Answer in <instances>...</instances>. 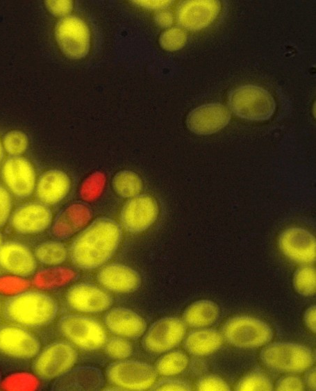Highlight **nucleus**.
Returning <instances> with one entry per match:
<instances>
[{
    "label": "nucleus",
    "mask_w": 316,
    "mask_h": 391,
    "mask_svg": "<svg viewBox=\"0 0 316 391\" xmlns=\"http://www.w3.org/2000/svg\"><path fill=\"white\" fill-rule=\"evenodd\" d=\"M122 235V228L115 221L97 217L72 241L69 250L72 263L83 270L103 266L117 252Z\"/></svg>",
    "instance_id": "obj_1"
},
{
    "label": "nucleus",
    "mask_w": 316,
    "mask_h": 391,
    "mask_svg": "<svg viewBox=\"0 0 316 391\" xmlns=\"http://www.w3.org/2000/svg\"><path fill=\"white\" fill-rule=\"evenodd\" d=\"M59 310L57 301L40 291L25 290L11 295L5 301L4 318L25 328H38L51 324Z\"/></svg>",
    "instance_id": "obj_2"
},
{
    "label": "nucleus",
    "mask_w": 316,
    "mask_h": 391,
    "mask_svg": "<svg viewBox=\"0 0 316 391\" xmlns=\"http://www.w3.org/2000/svg\"><path fill=\"white\" fill-rule=\"evenodd\" d=\"M259 358L269 369L287 374L302 373L315 362L310 348L292 342H269L261 349Z\"/></svg>",
    "instance_id": "obj_3"
},
{
    "label": "nucleus",
    "mask_w": 316,
    "mask_h": 391,
    "mask_svg": "<svg viewBox=\"0 0 316 391\" xmlns=\"http://www.w3.org/2000/svg\"><path fill=\"white\" fill-rule=\"evenodd\" d=\"M228 103L231 111L238 117L252 122L269 119L276 110L272 95L262 87L242 85L231 90Z\"/></svg>",
    "instance_id": "obj_4"
},
{
    "label": "nucleus",
    "mask_w": 316,
    "mask_h": 391,
    "mask_svg": "<svg viewBox=\"0 0 316 391\" xmlns=\"http://www.w3.org/2000/svg\"><path fill=\"white\" fill-rule=\"evenodd\" d=\"M220 332L228 344L240 349L260 347L274 338L273 329L266 322L249 315L228 317Z\"/></svg>",
    "instance_id": "obj_5"
},
{
    "label": "nucleus",
    "mask_w": 316,
    "mask_h": 391,
    "mask_svg": "<svg viewBox=\"0 0 316 391\" xmlns=\"http://www.w3.org/2000/svg\"><path fill=\"white\" fill-rule=\"evenodd\" d=\"M58 329L71 343L85 351L99 349L108 339L104 327L98 320L81 314L62 316L58 322Z\"/></svg>",
    "instance_id": "obj_6"
},
{
    "label": "nucleus",
    "mask_w": 316,
    "mask_h": 391,
    "mask_svg": "<svg viewBox=\"0 0 316 391\" xmlns=\"http://www.w3.org/2000/svg\"><path fill=\"white\" fill-rule=\"evenodd\" d=\"M106 376L110 383L121 389L145 390L156 381L158 373L146 362L126 358L110 363Z\"/></svg>",
    "instance_id": "obj_7"
},
{
    "label": "nucleus",
    "mask_w": 316,
    "mask_h": 391,
    "mask_svg": "<svg viewBox=\"0 0 316 391\" xmlns=\"http://www.w3.org/2000/svg\"><path fill=\"white\" fill-rule=\"evenodd\" d=\"M187 327L181 318L163 317L147 328L142 336V346L149 353H163L181 344L187 333Z\"/></svg>",
    "instance_id": "obj_8"
},
{
    "label": "nucleus",
    "mask_w": 316,
    "mask_h": 391,
    "mask_svg": "<svg viewBox=\"0 0 316 391\" xmlns=\"http://www.w3.org/2000/svg\"><path fill=\"white\" fill-rule=\"evenodd\" d=\"M77 359L78 353L71 344L55 342L47 345L35 356L32 369L40 378L51 380L72 369Z\"/></svg>",
    "instance_id": "obj_9"
},
{
    "label": "nucleus",
    "mask_w": 316,
    "mask_h": 391,
    "mask_svg": "<svg viewBox=\"0 0 316 391\" xmlns=\"http://www.w3.org/2000/svg\"><path fill=\"white\" fill-rule=\"evenodd\" d=\"M55 38L60 49L68 58L80 59L89 51V28L83 20L75 15L65 16L58 22Z\"/></svg>",
    "instance_id": "obj_10"
},
{
    "label": "nucleus",
    "mask_w": 316,
    "mask_h": 391,
    "mask_svg": "<svg viewBox=\"0 0 316 391\" xmlns=\"http://www.w3.org/2000/svg\"><path fill=\"white\" fill-rule=\"evenodd\" d=\"M159 206L156 199L148 194L129 198L120 212V221L128 232L138 234L147 231L156 221Z\"/></svg>",
    "instance_id": "obj_11"
},
{
    "label": "nucleus",
    "mask_w": 316,
    "mask_h": 391,
    "mask_svg": "<svg viewBox=\"0 0 316 391\" xmlns=\"http://www.w3.org/2000/svg\"><path fill=\"white\" fill-rule=\"evenodd\" d=\"M0 175L9 191L19 199L29 197L35 190V168L30 160L22 156L6 158L1 165Z\"/></svg>",
    "instance_id": "obj_12"
},
{
    "label": "nucleus",
    "mask_w": 316,
    "mask_h": 391,
    "mask_svg": "<svg viewBox=\"0 0 316 391\" xmlns=\"http://www.w3.org/2000/svg\"><path fill=\"white\" fill-rule=\"evenodd\" d=\"M68 306L78 313L98 314L110 308L113 299L98 285L80 282L70 286L65 293Z\"/></svg>",
    "instance_id": "obj_13"
},
{
    "label": "nucleus",
    "mask_w": 316,
    "mask_h": 391,
    "mask_svg": "<svg viewBox=\"0 0 316 391\" xmlns=\"http://www.w3.org/2000/svg\"><path fill=\"white\" fill-rule=\"evenodd\" d=\"M41 343L37 336L17 324L0 325V353L17 359H30L39 353Z\"/></svg>",
    "instance_id": "obj_14"
},
{
    "label": "nucleus",
    "mask_w": 316,
    "mask_h": 391,
    "mask_svg": "<svg viewBox=\"0 0 316 391\" xmlns=\"http://www.w3.org/2000/svg\"><path fill=\"white\" fill-rule=\"evenodd\" d=\"M231 118L229 109L220 103H208L192 109L185 124L192 133L200 135L214 134L226 126Z\"/></svg>",
    "instance_id": "obj_15"
},
{
    "label": "nucleus",
    "mask_w": 316,
    "mask_h": 391,
    "mask_svg": "<svg viewBox=\"0 0 316 391\" xmlns=\"http://www.w3.org/2000/svg\"><path fill=\"white\" fill-rule=\"evenodd\" d=\"M278 245L282 253L295 263L303 265L315 261V238L303 228L290 227L283 231Z\"/></svg>",
    "instance_id": "obj_16"
},
{
    "label": "nucleus",
    "mask_w": 316,
    "mask_h": 391,
    "mask_svg": "<svg viewBox=\"0 0 316 391\" xmlns=\"http://www.w3.org/2000/svg\"><path fill=\"white\" fill-rule=\"evenodd\" d=\"M53 219L48 206L40 202H28L19 206L10 217V223L17 233L35 235L47 229Z\"/></svg>",
    "instance_id": "obj_17"
},
{
    "label": "nucleus",
    "mask_w": 316,
    "mask_h": 391,
    "mask_svg": "<svg viewBox=\"0 0 316 391\" xmlns=\"http://www.w3.org/2000/svg\"><path fill=\"white\" fill-rule=\"evenodd\" d=\"M220 10L221 3L219 1H184L178 6L176 19L183 28L197 31L211 24Z\"/></svg>",
    "instance_id": "obj_18"
},
{
    "label": "nucleus",
    "mask_w": 316,
    "mask_h": 391,
    "mask_svg": "<svg viewBox=\"0 0 316 391\" xmlns=\"http://www.w3.org/2000/svg\"><path fill=\"white\" fill-rule=\"evenodd\" d=\"M96 278L104 289L119 294L135 292L141 285V277L136 270L118 263L101 266Z\"/></svg>",
    "instance_id": "obj_19"
},
{
    "label": "nucleus",
    "mask_w": 316,
    "mask_h": 391,
    "mask_svg": "<svg viewBox=\"0 0 316 391\" xmlns=\"http://www.w3.org/2000/svg\"><path fill=\"white\" fill-rule=\"evenodd\" d=\"M0 267L8 273L25 278L35 273L37 260L26 245L7 241L0 246Z\"/></svg>",
    "instance_id": "obj_20"
},
{
    "label": "nucleus",
    "mask_w": 316,
    "mask_h": 391,
    "mask_svg": "<svg viewBox=\"0 0 316 391\" xmlns=\"http://www.w3.org/2000/svg\"><path fill=\"white\" fill-rule=\"evenodd\" d=\"M106 328L113 334L128 340H136L143 335L147 325L136 312L125 307H115L106 310L103 316Z\"/></svg>",
    "instance_id": "obj_21"
},
{
    "label": "nucleus",
    "mask_w": 316,
    "mask_h": 391,
    "mask_svg": "<svg viewBox=\"0 0 316 391\" xmlns=\"http://www.w3.org/2000/svg\"><path fill=\"white\" fill-rule=\"evenodd\" d=\"M72 182L63 171L51 169L44 172L37 179L35 194L39 202L47 206L55 205L69 192Z\"/></svg>",
    "instance_id": "obj_22"
},
{
    "label": "nucleus",
    "mask_w": 316,
    "mask_h": 391,
    "mask_svg": "<svg viewBox=\"0 0 316 391\" xmlns=\"http://www.w3.org/2000/svg\"><path fill=\"white\" fill-rule=\"evenodd\" d=\"M223 340L220 331L215 328H195L186 333L183 340V346L189 354L203 357L217 351L221 347Z\"/></svg>",
    "instance_id": "obj_23"
},
{
    "label": "nucleus",
    "mask_w": 316,
    "mask_h": 391,
    "mask_svg": "<svg viewBox=\"0 0 316 391\" xmlns=\"http://www.w3.org/2000/svg\"><path fill=\"white\" fill-rule=\"evenodd\" d=\"M55 383L58 390H98L103 383L101 372L97 367H81L69 370Z\"/></svg>",
    "instance_id": "obj_24"
},
{
    "label": "nucleus",
    "mask_w": 316,
    "mask_h": 391,
    "mask_svg": "<svg viewBox=\"0 0 316 391\" xmlns=\"http://www.w3.org/2000/svg\"><path fill=\"white\" fill-rule=\"evenodd\" d=\"M219 314L220 309L217 303L201 299L192 302L184 309L182 319L190 328H206L217 320Z\"/></svg>",
    "instance_id": "obj_25"
},
{
    "label": "nucleus",
    "mask_w": 316,
    "mask_h": 391,
    "mask_svg": "<svg viewBox=\"0 0 316 391\" xmlns=\"http://www.w3.org/2000/svg\"><path fill=\"white\" fill-rule=\"evenodd\" d=\"M189 365L187 353L181 349H172L161 353L156 360L154 367L163 376H174L182 373Z\"/></svg>",
    "instance_id": "obj_26"
},
{
    "label": "nucleus",
    "mask_w": 316,
    "mask_h": 391,
    "mask_svg": "<svg viewBox=\"0 0 316 391\" xmlns=\"http://www.w3.org/2000/svg\"><path fill=\"white\" fill-rule=\"evenodd\" d=\"M115 192L122 197L131 198L142 190L141 178L135 172L122 170L115 174L112 181Z\"/></svg>",
    "instance_id": "obj_27"
},
{
    "label": "nucleus",
    "mask_w": 316,
    "mask_h": 391,
    "mask_svg": "<svg viewBox=\"0 0 316 391\" xmlns=\"http://www.w3.org/2000/svg\"><path fill=\"white\" fill-rule=\"evenodd\" d=\"M34 255L40 263L56 266L63 263L67 258V250L64 244L57 241H46L38 244Z\"/></svg>",
    "instance_id": "obj_28"
},
{
    "label": "nucleus",
    "mask_w": 316,
    "mask_h": 391,
    "mask_svg": "<svg viewBox=\"0 0 316 391\" xmlns=\"http://www.w3.org/2000/svg\"><path fill=\"white\" fill-rule=\"evenodd\" d=\"M294 290L299 294L310 297L316 290L315 267L309 264H303L294 271L292 276Z\"/></svg>",
    "instance_id": "obj_29"
},
{
    "label": "nucleus",
    "mask_w": 316,
    "mask_h": 391,
    "mask_svg": "<svg viewBox=\"0 0 316 391\" xmlns=\"http://www.w3.org/2000/svg\"><path fill=\"white\" fill-rule=\"evenodd\" d=\"M235 390H273L270 378L259 369L250 371L241 377L235 384Z\"/></svg>",
    "instance_id": "obj_30"
},
{
    "label": "nucleus",
    "mask_w": 316,
    "mask_h": 391,
    "mask_svg": "<svg viewBox=\"0 0 316 391\" xmlns=\"http://www.w3.org/2000/svg\"><path fill=\"white\" fill-rule=\"evenodd\" d=\"M103 347L106 355L115 360L126 359L133 351L131 342L117 335L107 339Z\"/></svg>",
    "instance_id": "obj_31"
},
{
    "label": "nucleus",
    "mask_w": 316,
    "mask_h": 391,
    "mask_svg": "<svg viewBox=\"0 0 316 391\" xmlns=\"http://www.w3.org/2000/svg\"><path fill=\"white\" fill-rule=\"evenodd\" d=\"M28 144V137L19 130L7 132L2 140L3 149L10 156H21L26 150Z\"/></svg>",
    "instance_id": "obj_32"
},
{
    "label": "nucleus",
    "mask_w": 316,
    "mask_h": 391,
    "mask_svg": "<svg viewBox=\"0 0 316 391\" xmlns=\"http://www.w3.org/2000/svg\"><path fill=\"white\" fill-rule=\"evenodd\" d=\"M187 41L185 31L178 27L170 28L163 31L159 38L160 47L166 51H174L184 47Z\"/></svg>",
    "instance_id": "obj_33"
},
{
    "label": "nucleus",
    "mask_w": 316,
    "mask_h": 391,
    "mask_svg": "<svg viewBox=\"0 0 316 391\" xmlns=\"http://www.w3.org/2000/svg\"><path fill=\"white\" fill-rule=\"evenodd\" d=\"M37 386V381L34 376L29 373H16L7 377L2 383V388L12 390H34Z\"/></svg>",
    "instance_id": "obj_34"
},
{
    "label": "nucleus",
    "mask_w": 316,
    "mask_h": 391,
    "mask_svg": "<svg viewBox=\"0 0 316 391\" xmlns=\"http://www.w3.org/2000/svg\"><path fill=\"white\" fill-rule=\"evenodd\" d=\"M105 183V176L101 172L90 175L83 186V197L91 201L97 198L101 193Z\"/></svg>",
    "instance_id": "obj_35"
},
{
    "label": "nucleus",
    "mask_w": 316,
    "mask_h": 391,
    "mask_svg": "<svg viewBox=\"0 0 316 391\" xmlns=\"http://www.w3.org/2000/svg\"><path fill=\"white\" fill-rule=\"evenodd\" d=\"M29 285V282L22 277L17 276L1 277L0 294L14 295L26 290Z\"/></svg>",
    "instance_id": "obj_36"
},
{
    "label": "nucleus",
    "mask_w": 316,
    "mask_h": 391,
    "mask_svg": "<svg viewBox=\"0 0 316 391\" xmlns=\"http://www.w3.org/2000/svg\"><path fill=\"white\" fill-rule=\"evenodd\" d=\"M152 390H192V386L190 381L183 378L165 376L156 381L150 388Z\"/></svg>",
    "instance_id": "obj_37"
},
{
    "label": "nucleus",
    "mask_w": 316,
    "mask_h": 391,
    "mask_svg": "<svg viewBox=\"0 0 316 391\" xmlns=\"http://www.w3.org/2000/svg\"><path fill=\"white\" fill-rule=\"evenodd\" d=\"M197 390H231V387L222 377L215 374L201 376L196 382Z\"/></svg>",
    "instance_id": "obj_38"
},
{
    "label": "nucleus",
    "mask_w": 316,
    "mask_h": 391,
    "mask_svg": "<svg viewBox=\"0 0 316 391\" xmlns=\"http://www.w3.org/2000/svg\"><path fill=\"white\" fill-rule=\"evenodd\" d=\"M274 389L276 390H304L303 380L297 375L289 374L277 379Z\"/></svg>",
    "instance_id": "obj_39"
},
{
    "label": "nucleus",
    "mask_w": 316,
    "mask_h": 391,
    "mask_svg": "<svg viewBox=\"0 0 316 391\" xmlns=\"http://www.w3.org/2000/svg\"><path fill=\"white\" fill-rule=\"evenodd\" d=\"M13 207V199L10 192L0 185V228L10 219Z\"/></svg>",
    "instance_id": "obj_40"
},
{
    "label": "nucleus",
    "mask_w": 316,
    "mask_h": 391,
    "mask_svg": "<svg viewBox=\"0 0 316 391\" xmlns=\"http://www.w3.org/2000/svg\"><path fill=\"white\" fill-rule=\"evenodd\" d=\"M44 5L47 10L57 17H65L73 8L72 1H45Z\"/></svg>",
    "instance_id": "obj_41"
},
{
    "label": "nucleus",
    "mask_w": 316,
    "mask_h": 391,
    "mask_svg": "<svg viewBox=\"0 0 316 391\" xmlns=\"http://www.w3.org/2000/svg\"><path fill=\"white\" fill-rule=\"evenodd\" d=\"M303 320L307 328L313 333H316V307L315 305L308 306L304 311Z\"/></svg>",
    "instance_id": "obj_42"
},
{
    "label": "nucleus",
    "mask_w": 316,
    "mask_h": 391,
    "mask_svg": "<svg viewBox=\"0 0 316 391\" xmlns=\"http://www.w3.org/2000/svg\"><path fill=\"white\" fill-rule=\"evenodd\" d=\"M134 3L144 8L152 10H165L173 3L172 1H133Z\"/></svg>",
    "instance_id": "obj_43"
},
{
    "label": "nucleus",
    "mask_w": 316,
    "mask_h": 391,
    "mask_svg": "<svg viewBox=\"0 0 316 391\" xmlns=\"http://www.w3.org/2000/svg\"><path fill=\"white\" fill-rule=\"evenodd\" d=\"M156 23L163 28L169 27L174 20L172 13L167 10H161L156 13L154 17Z\"/></svg>",
    "instance_id": "obj_44"
},
{
    "label": "nucleus",
    "mask_w": 316,
    "mask_h": 391,
    "mask_svg": "<svg viewBox=\"0 0 316 391\" xmlns=\"http://www.w3.org/2000/svg\"><path fill=\"white\" fill-rule=\"evenodd\" d=\"M306 388L310 390H316V369L311 366L305 371L302 379Z\"/></svg>",
    "instance_id": "obj_45"
},
{
    "label": "nucleus",
    "mask_w": 316,
    "mask_h": 391,
    "mask_svg": "<svg viewBox=\"0 0 316 391\" xmlns=\"http://www.w3.org/2000/svg\"><path fill=\"white\" fill-rule=\"evenodd\" d=\"M4 156V149L2 145V142L0 141V163L2 162Z\"/></svg>",
    "instance_id": "obj_46"
},
{
    "label": "nucleus",
    "mask_w": 316,
    "mask_h": 391,
    "mask_svg": "<svg viewBox=\"0 0 316 391\" xmlns=\"http://www.w3.org/2000/svg\"><path fill=\"white\" fill-rule=\"evenodd\" d=\"M3 243V237L1 233H0V246Z\"/></svg>",
    "instance_id": "obj_47"
},
{
    "label": "nucleus",
    "mask_w": 316,
    "mask_h": 391,
    "mask_svg": "<svg viewBox=\"0 0 316 391\" xmlns=\"http://www.w3.org/2000/svg\"><path fill=\"white\" fill-rule=\"evenodd\" d=\"M1 301H0V313H1Z\"/></svg>",
    "instance_id": "obj_48"
}]
</instances>
